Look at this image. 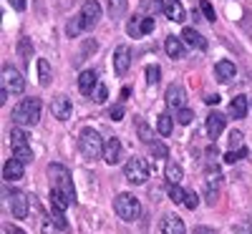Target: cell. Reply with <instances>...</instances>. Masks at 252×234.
Wrapping results in <instances>:
<instances>
[{
  "instance_id": "29",
  "label": "cell",
  "mask_w": 252,
  "mask_h": 234,
  "mask_svg": "<svg viewBox=\"0 0 252 234\" xmlns=\"http://www.w3.org/2000/svg\"><path fill=\"white\" fill-rule=\"evenodd\" d=\"M172 126H174V121H172V116H169V114H161V116H159L157 129H159V134H161V136H169V134H172Z\"/></svg>"
},
{
  "instance_id": "49",
  "label": "cell",
  "mask_w": 252,
  "mask_h": 234,
  "mask_svg": "<svg viewBox=\"0 0 252 234\" xmlns=\"http://www.w3.org/2000/svg\"><path fill=\"white\" fill-rule=\"evenodd\" d=\"M204 103H220V96L217 93H209V96H204Z\"/></svg>"
},
{
  "instance_id": "46",
  "label": "cell",
  "mask_w": 252,
  "mask_h": 234,
  "mask_svg": "<svg viewBox=\"0 0 252 234\" xmlns=\"http://www.w3.org/2000/svg\"><path fill=\"white\" fill-rule=\"evenodd\" d=\"M237 234H252V224H235Z\"/></svg>"
},
{
  "instance_id": "13",
  "label": "cell",
  "mask_w": 252,
  "mask_h": 234,
  "mask_svg": "<svg viewBox=\"0 0 252 234\" xmlns=\"http://www.w3.org/2000/svg\"><path fill=\"white\" fill-rule=\"evenodd\" d=\"M224 126H227V116L224 114H220V111H215V114H209L207 116V136L209 139H220V134L224 131Z\"/></svg>"
},
{
  "instance_id": "3",
  "label": "cell",
  "mask_w": 252,
  "mask_h": 234,
  "mask_svg": "<svg viewBox=\"0 0 252 234\" xmlns=\"http://www.w3.org/2000/svg\"><path fill=\"white\" fill-rule=\"evenodd\" d=\"M103 146L106 144H103V139H101V134L96 129H81V134H78V151H81L83 159L94 161V159L103 156Z\"/></svg>"
},
{
  "instance_id": "34",
  "label": "cell",
  "mask_w": 252,
  "mask_h": 234,
  "mask_svg": "<svg viewBox=\"0 0 252 234\" xmlns=\"http://www.w3.org/2000/svg\"><path fill=\"white\" fill-rule=\"evenodd\" d=\"M149 148H152V154H154L157 159H166V154H169L166 144H161V141H149Z\"/></svg>"
},
{
  "instance_id": "47",
  "label": "cell",
  "mask_w": 252,
  "mask_h": 234,
  "mask_svg": "<svg viewBox=\"0 0 252 234\" xmlns=\"http://www.w3.org/2000/svg\"><path fill=\"white\" fill-rule=\"evenodd\" d=\"M8 3L15 8V10H20V13H23L26 10V0H8Z\"/></svg>"
},
{
  "instance_id": "30",
  "label": "cell",
  "mask_w": 252,
  "mask_h": 234,
  "mask_svg": "<svg viewBox=\"0 0 252 234\" xmlns=\"http://www.w3.org/2000/svg\"><path fill=\"white\" fill-rule=\"evenodd\" d=\"M18 56L23 58V60H28L33 56V40L31 38H20L18 40Z\"/></svg>"
},
{
  "instance_id": "6",
  "label": "cell",
  "mask_w": 252,
  "mask_h": 234,
  "mask_svg": "<svg viewBox=\"0 0 252 234\" xmlns=\"http://www.w3.org/2000/svg\"><path fill=\"white\" fill-rule=\"evenodd\" d=\"M5 197L10 202V211L15 219H26L28 211H31V204H28V194L20 189H5Z\"/></svg>"
},
{
  "instance_id": "37",
  "label": "cell",
  "mask_w": 252,
  "mask_h": 234,
  "mask_svg": "<svg viewBox=\"0 0 252 234\" xmlns=\"http://www.w3.org/2000/svg\"><path fill=\"white\" fill-rule=\"evenodd\" d=\"M91 98H94L96 103H106V98H109V88H106V83H98Z\"/></svg>"
},
{
  "instance_id": "16",
  "label": "cell",
  "mask_w": 252,
  "mask_h": 234,
  "mask_svg": "<svg viewBox=\"0 0 252 234\" xmlns=\"http://www.w3.org/2000/svg\"><path fill=\"white\" fill-rule=\"evenodd\" d=\"M129 66H131V51L126 46H119L116 53H114V71H116V76H124L126 71H129Z\"/></svg>"
},
{
  "instance_id": "32",
  "label": "cell",
  "mask_w": 252,
  "mask_h": 234,
  "mask_svg": "<svg viewBox=\"0 0 252 234\" xmlns=\"http://www.w3.org/2000/svg\"><path fill=\"white\" fill-rule=\"evenodd\" d=\"M13 156L23 164H31L33 161V148L31 146H20V148H13Z\"/></svg>"
},
{
  "instance_id": "26",
  "label": "cell",
  "mask_w": 252,
  "mask_h": 234,
  "mask_svg": "<svg viewBox=\"0 0 252 234\" xmlns=\"http://www.w3.org/2000/svg\"><path fill=\"white\" fill-rule=\"evenodd\" d=\"M20 146H31V144H28V131L18 126V129L10 131V148H20Z\"/></svg>"
},
{
  "instance_id": "14",
  "label": "cell",
  "mask_w": 252,
  "mask_h": 234,
  "mask_svg": "<svg viewBox=\"0 0 252 234\" xmlns=\"http://www.w3.org/2000/svg\"><path fill=\"white\" fill-rule=\"evenodd\" d=\"M179 38H182V43H184L187 48H197V51H207V38H204L202 33H197L194 28H184Z\"/></svg>"
},
{
  "instance_id": "17",
  "label": "cell",
  "mask_w": 252,
  "mask_h": 234,
  "mask_svg": "<svg viewBox=\"0 0 252 234\" xmlns=\"http://www.w3.org/2000/svg\"><path fill=\"white\" fill-rule=\"evenodd\" d=\"M23 172H26V164L13 156L3 164V181H18L20 176H23Z\"/></svg>"
},
{
  "instance_id": "2",
  "label": "cell",
  "mask_w": 252,
  "mask_h": 234,
  "mask_svg": "<svg viewBox=\"0 0 252 234\" xmlns=\"http://www.w3.org/2000/svg\"><path fill=\"white\" fill-rule=\"evenodd\" d=\"M40 114H43V101L35 96H26L13 109V121L18 126H35L40 121Z\"/></svg>"
},
{
  "instance_id": "39",
  "label": "cell",
  "mask_w": 252,
  "mask_h": 234,
  "mask_svg": "<svg viewBox=\"0 0 252 234\" xmlns=\"http://www.w3.org/2000/svg\"><path fill=\"white\" fill-rule=\"evenodd\" d=\"M177 121H179L182 126L192 123V121H194V111H192V109H179V111H177Z\"/></svg>"
},
{
  "instance_id": "38",
  "label": "cell",
  "mask_w": 252,
  "mask_h": 234,
  "mask_svg": "<svg viewBox=\"0 0 252 234\" xmlns=\"http://www.w3.org/2000/svg\"><path fill=\"white\" fill-rule=\"evenodd\" d=\"M199 10L204 13V18L209 20V23H215V20H217V13H215L212 3H207V0H202V3H199Z\"/></svg>"
},
{
  "instance_id": "24",
  "label": "cell",
  "mask_w": 252,
  "mask_h": 234,
  "mask_svg": "<svg viewBox=\"0 0 252 234\" xmlns=\"http://www.w3.org/2000/svg\"><path fill=\"white\" fill-rule=\"evenodd\" d=\"M51 81H53V76H51V63H48L46 58H40V60H38V83H40V86H51Z\"/></svg>"
},
{
  "instance_id": "43",
  "label": "cell",
  "mask_w": 252,
  "mask_h": 234,
  "mask_svg": "<svg viewBox=\"0 0 252 234\" xmlns=\"http://www.w3.org/2000/svg\"><path fill=\"white\" fill-rule=\"evenodd\" d=\"M229 144L237 148V146L242 144V131H229Z\"/></svg>"
},
{
  "instance_id": "19",
  "label": "cell",
  "mask_w": 252,
  "mask_h": 234,
  "mask_svg": "<svg viewBox=\"0 0 252 234\" xmlns=\"http://www.w3.org/2000/svg\"><path fill=\"white\" fill-rule=\"evenodd\" d=\"M121 154H124V146L119 139H109L106 146H103V161L106 164H119L121 161Z\"/></svg>"
},
{
  "instance_id": "1",
  "label": "cell",
  "mask_w": 252,
  "mask_h": 234,
  "mask_svg": "<svg viewBox=\"0 0 252 234\" xmlns=\"http://www.w3.org/2000/svg\"><path fill=\"white\" fill-rule=\"evenodd\" d=\"M48 181H51V206H58L66 211L76 202V189L68 169L63 164H51L48 166Z\"/></svg>"
},
{
  "instance_id": "33",
  "label": "cell",
  "mask_w": 252,
  "mask_h": 234,
  "mask_svg": "<svg viewBox=\"0 0 252 234\" xmlns=\"http://www.w3.org/2000/svg\"><path fill=\"white\" fill-rule=\"evenodd\" d=\"M136 134H139V139H141V141H146V144H149V141H154V136H152V129H149V126H146L141 118H136Z\"/></svg>"
},
{
  "instance_id": "51",
  "label": "cell",
  "mask_w": 252,
  "mask_h": 234,
  "mask_svg": "<svg viewBox=\"0 0 252 234\" xmlns=\"http://www.w3.org/2000/svg\"><path fill=\"white\" fill-rule=\"evenodd\" d=\"M43 232H46V234H53V227H51V222H48V219L43 222Z\"/></svg>"
},
{
  "instance_id": "35",
  "label": "cell",
  "mask_w": 252,
  "mask_h": 234,
  "mask_svg": "<svg viewBox=\"0 0 252 234\" xmlns=\"http://www.w3.org/2000/svg\"><path fill=\"white\" fill-rule=\"evenodd\" d=\"M146 83H149V86H157V83H159V66H154V63H152V66H146Z\"/></svg>"
},
{
  "instance_id": "9",
  "label": "cell",
  "mask_w": 252,
  "mask_h": 234,
  "mask_svg": "<svg viewBox=\"0 0 252 234\" xmlns=\"http://www.w3.org/2000/svg\"><path fill=\"white\" fill-rule=\"evenodd\" d=\"M78 20H81V28H83V30H91V28L98 23V20H101V5L94 3V0H89V3L81 8Z\"/></svg>"
},
{
  "instance_id": "42",
  "label": "cell",
  "mask_w": 252,
  "mask_h": 234,
  "mask_svg": "<svg viewBox=\"0 0 252 234\" xmlns=\"http://www.w3.org/2000/svg\"><path fill=\"white\" fill-rule=\"evenodd\" d=\"M197 204H199L197 194H194V191H187V197H184V206H187V209H197Z\"/></svg>"
},
{
  "instance_id": "7",
  "label": "cell",
  "mask_w": 252,
  "mask_h": 234,
  "mask_svg": "<svg viewBox=\"0 0 252 234\" xmlns=\"http://www.w3.org/2000/svg\"><path fill=\"white\" fill-rule=\"evenodd\" d=\"M157 28L154 18L152 15H141V13H134L129 20H126V30H129L131 38H141L144 33H152Z\"/></svg>"
},
{
  "instance_id": "40",
  "label": "cell",
  "mask_w": 252,
  "mask_h": 234,
  "mask_svg": "<svg viewBox=\"0 0 252 234\" xmlns=\"http://www.w3.org/2000/svg\"><path fill=\"white\" fill-rule=\"evenodd\" d=\"M247 156V148H235V151H227L224 154V161L227 164H235V161H240V159H245Z\"/></svg>"
},
{
  "instance_id": "21",
  "label": "cell",
  "mask_w": 252,
  "mask_h": 234,
  "mask_svg": "<svg viewBox=\"0 0 252 234\" xmlns=\"http://www.w3.org/2000/svg\"><path fill=\"white\" fill-rule=\"evenodd\" d=\"M164 51H166V56L169 58H182L184 56V43H182V38H177V35H166V40H164Z\"/></svg>"
},
{
  "instance_id": "27",
  "label": "cell",
  "mask_w": 252,
  "mask_h": 234,
  "mask_svg": "<svg viewBox=\"0 0 252 234\" xmlns=\"http://www.w3.org/2000/svg\"><path fill=\"white\" fill-rule=\"evenodd\" d=\"M106 5H109V13H111V18H124L126 15V8H129V3L126 0H106Z\"/></svg>"
},
{
  "instance_id": "41",
  "label": "cell",
  "mask_w": 252,
  "mask_h": 234,
  "mask_svg": "<svg viewBox=\"0 0 252 234\" xmlns=\"http://www.w3.org/2000/svg\"><path fill=\"white\" fill-rule=\"evenodd\" d=\"M81 51H83V56H94L96 51H98V43L94 38H89V40H83V46H81Z\"/></svg>"
},
{
  "instance_id": "11",
  "label": "cell",
  "mask_w": 252,
  "mask_h": 234,
  "mask_svg": "<svg viewBox=\"0 0 252 234\" xmlns=\"http://www.w3.org/2000/svg\"><path fill=\"white\" fill-rule=\"evenodd\" d=\"M204 189H207V202L209 204H215L217 202V194H220V189H222V174H220V169L217 166H209V172L204 176Z\"/></svg>"
},
{
  "instance_id": "36",
  "label": "cell",
  "mask_w": 252,
  "mask_h": 234,
  "mask_svg": "<svg viewBox=\"0 0 252 234\" xmlns=\"http://www.w3.org/2000/svg\"><path fill=\"white\" fill-rule=\"evenodd\" d=\"M81 30H83V28H81V20H78V15H76V18H71L68 23H66V35H68V38H76Z\"/></svg>"
},
{
  "instance_id": "20",
  "label": "cell",
  "mask_w": 252,
  "mask_h": 234,
  "mask_svg": "<svg viewBox=\"0 0 252 234\" xmlns=\"http://www.w3.org/2000/svg\"><path fill=\"white\" fill-rule=\"evenodd\" d=\"M235 73H237V66L232 60H220L217 66H215V76H217V81L220 83H229L235 78Z\"/></svg>"
},
{
  "instance_id": "8",
  "label": "cell",
  "mask_w": 252,
  "mask_h": 234,
  "mask_svg": "<svg viewBox=\"0 0 252 234\" xmlns=\"http://www.w3.org/2000/svg\"><path fill=\"white\" fill-rule=\"evenodd\" d=\"M3 88L8 93H23L26 91V78L15 66H3Z\"/></svg>"
},
{
  "instance_id": "45",
  "label": "cell",
  "mask_w": 252,
  "mask_h": 234,
  "mask_svg": "<svg viewBox=\"0 0 252 234\" xmlns=\"http://www.w3.org/2000/svg\"><path fill=\"white\" fill-rule=\"evenodd\" d=\"M114 121H121L124 118V109H121V106H114V109H111V114H109Z\"/></svg>"
},
{
  "instance_id": "48",
  "label": "cell",
  "mask_w": 252,
  "mask_h": 234,
  "mask_svg": "<svg viewBox=\"0 0 252 234\" xmlns=\"http://www.w3.org/2000/svg\"><path fill=\"white\" fill-rule=\"evenodd\" d=\"M3 232H5V234H26V232H20V229H18V227H13V224H5V227H3Z\"/></svg>"
},
{
  "instance_id": "4",
  "label": "cell",
  "mask_w": 252,
  "mask_h": 234,
  "mask_svg": "<svg viewBox=\"0 0 252 234\" xmlns=\"http://www.w3.org/2000/svg\"><path fill=\"white\" fill-rule=\"evenodd\" d=\"M114 211L119 214V219L124 222H136L141 217V204L134 194H129V191H124V194H119L114 199Z\"/></svg>"
},
{
  "instance_id": "23",
  "label": "cell",
  "mask_w": 252,
  "mask_h": 234,
  "mask_svg": "<svg viewBox=\"0 0 252 234\" xmlns=\"http://www.w3.org/2000/svg\"><path fill=\"white\" fill-rule=\"evenodd\" d=\"M229 116L232 118H245L247 116V96H235L232 103H229Z\"/></svg>"
},
{
  "instance_id": "10",
  "label": "cell",
  "mask_w": 252,
  "mask_h": 234,
  "mask_svg": "<svg viewBox=\"0 0 252 234\" xmlns=\"http://www.w3.org/2000/svg\"><path fill=\"white\" fill-rule=\"evenodd\" d=\"M51 114H53L58 121H68L71 114H73V103H71V98H68L66 93L53 96V101H51Z\"/></svg>"
},
{
  "instance_id": "22",
  "label": "cell",
  "mask_w": 252,
  "mask_h": 234,
  "mask_svg": "<svg viewBox=\"0 0 252 234\" xmlns=\"http://www.w3.org/2000/svg\"><path fill=\"white\" fill-rule=\"evenodd\" d=\"M161 13L169 18V20H174V23H182V20H184V8L177 3V0H164Z\"/></svg>"
},
{
  "instance_id": "15",
  "label": "cell",
  "mask_w": 252,
  "mask_h": 234,
  "mask_svg": "<svg viewBox=\"0 0 252 234\" xmlns=\"http://www.w3.org/2000/svg\"><path fill=\"white\" fill-rule=\"evenodd\" d=\"M159 232L161 234H187V227H184V222L177 214H166L159 222Z\"/></svg>"
},
{
  "instance_id": "28",
  "label": "cell",
  "mask_w": 252,
  "mask_h": 234,
  "mask_svg": "<svg viewBox=\"0 0 252 234\" xmlns=\"http://www.w3.org/2000/svg\"><path fill=\"white\" fill-rule=\"evenodd\" d=\"M48 219H51V222L56 224V229H61V232L68 229V222H66V217H63V209H58V206H51Z\"/></svg>"
},
{
  "instance_id": "25",
  "label": "cell",
  "mask_w": 252,
  "mask_h": 234,
  "mask_svg": "<svg viewBox=\"0 0 252 234\" xmlns=\"http://www.w3.org/2000/svg\"><path fill=\"white\" fill-rule=\"evenodd\" d=\"M164 179H166V184H179V179H182V166H179L177 161H169V164H166V169H164Z\"/></svg>"
},
{
  "instance_id": "44",
  "label": "cell",
  "mask_w": 252,
  "mask_h": 234,
  "mask_svg": "<svg viewBox=\"0 0 252 234\" xmlns=\"http://www.w3.org/2000/svg\"><path fill=\"white\" fill-rule=\"evenodd\" d=\"M192 234H217V229H212V227H202V224H199V227L192 229Z\"/></svg>"
},
{
  "instance_id": "12",
  "label": "cell",
  "mask_w": 252,
  "mask_h": 234,
  "mask_svg": "<svg viewBox=\"0 0 252 234\" xmlns=\"http://www.w3.org/2000/svg\"><path fill=\"white\" fill-rule=\"evenodd\" d=\"M96 86H98V73H96L94 68H86V71L78 76V91H81L83 96H94Z\"/></svg>"
},
{
  "instance_id": "31",
  "label": "cell",
  "mask_w": 252,
  "mask_h": 234,
  "mask_svg": "<svg viewBox=\"0 0 252 234\" xmlns=\"http://www.w3.org/2000/svg\"><path fill=\"white\" fill-rule=\"evenodd\" d=\"M166 194H169V199H172L174 204H184L187 191H184L182 186H177V184H169V189H166Z\"/></svg>"
},
{
  "instance_id": "5",
  "label": "cell",
  "mask_w": 252,
  "mask_h": 234,
  "mask_svg": "<svg viewBox=\"0 0 252 234\" xmlns=\"http://www.w3.org/2000/svg\"><path fill=\"white\" fill-rule=\"evenodd\" d=\"M126 179H129L131 184H146L152 176V161L144 159V156H131L129 161H126V169H124Z\"/></svg>"
},
{
  "instance_id": "50",
  "label": "cell",
  "mask_w": 252,
  "mask_h": 234,
  "mask_svg": "<svg viewBox=\"0 0 252 234\" xmlns=\"http://www.w3.org/2000/svg\"><path fill=\"white\" fill-rule=\"evenodd\" d=\"M129 96H131V88H129V86H124V88H121V98L126 101V98H129Z\"/></svg>"
},
{
  "instance_id": "18",
  "label": "cell",
  "mask_w": 252,
  "mask_h": 234,
  "mask_svg": "<svg viewBox=\"0 0 252 234\" xmlns=\"http://www.w3.org/2000/svg\"><path fill=\"white\" fill-rule=\"evenodd\" d=\"M187 93H184V88L182 86H169L166 88V106H169V109H174V111H179V109H187Z\"/></svg>"
}]
</instances>
